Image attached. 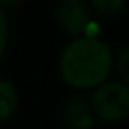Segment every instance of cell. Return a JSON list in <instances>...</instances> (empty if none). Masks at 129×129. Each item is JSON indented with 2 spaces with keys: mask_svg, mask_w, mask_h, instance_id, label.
I'll return each mask as SVG.
<instances>
[{
  "mask_svg": "<svg viewBox=\"0 0 129 129\" xmlns=\"http://www.w3.org/2000/svg\"><path fill=\"white\" fill-rule=\"evenodd\" d=\"M61 116L69 129H91L93 121H95L91 105L82 97H70L63 105Z\"/></svg>",
  "mask_w": 129,
  "mask_h": 129,
  "instance_id": "277c9868",
  "label": "cell"
},
{
  "mask_svg": "<svg viewBox=\"0 0 129 129\" xmlns=\"http://www.w3.org/2000/svg\"><path fill=\"white\" fill-rule=\"evenodd\" d=\"M6 42H8V21H6L4 12L0 10V59L6 49Z\"/></svg>",
  "mask_w": 129,
  "mask_h": 129,
  "instance_id": "ba28073f",
  "label": "cell"
},
{
  "mask_svg": "<svg viewBox=\"0 0 129 129\" xmlns=\"http://www.w3.org/2000/svg\"><path fill=\"white\" fill-rule=\"evenodd\" d=\"M110 48L95 36H78L61 55V76L78 89H91L105 84L112 70Z\"/></svg>",
  "mask_w": 129,
  "mask_h": 129,
  "instance_id": "6da1fadb",
  "label": "cell"
},
{
  "mask_svg": "<svg viewBox=\"0 0 129 129\" xmlns=\"http://www.w3.org/2000/svg\"><path fill=\"white\" fill-rule=\"evenodd\" d=\"M127 0H91V6L99 15L103 17H114L123 10Z\"/></svg>",
  "mask_w": 129,
  "mask_h": 129,
  "instance_id": "8992f818",
  "label": "cell"
},
{
  "mask_svg": "<svg viewBox=\"0 0 129 129\" xmlns=\"http://www.w3.org/2000/svg\"><path fill=\"white\" fill-rule=\"evenodd\" d=\"M91 110L105 121H121L129 116V85L121 82H105L95 87Z\"/></svg>",
  "mask_w": 129,
  "mask_h": 129,
  "instance_id": "7a4b0ae2",
  "label": "cell"
},
{
  "mask_svg": "<svg viewBox=\"0 0 129 129\" xmlns=\"http://www.w3.org/2000/svg\"><path fill=\"white\" fill-rule=\"evenodd\" d=\"M23 0H0V10L2 8H10V6H17L21 4Z\"/></svg>",
  "mask_w": 129,
  "mask_h": 129,
  "instance_id": "9c48e42d",
  "label": "cell"
},
{
  "mask_svg": "<svg viewBox=\"0 0 129 129\" xmlns=\"http://www.w3.org/2000/svg\"><path fill=\"white\" fill-rule=\"evenodd\" d=\"M17 108V93L10 82L0 80V123L12 118Z\"/></svg>",
  "mask_w": 129,
  "mask_h": 129,
  "instance_id": "5b68a950",
  "label": "cell"
},
{
  "mask_svg": "<svg viewBox=\"0 0 129 129\" xmlns=\"http://www.w3.org/2000/svg\"><path fill=\"white\" fill-rule=\"evenodd\" d=\"M116 70L121 78V84L129 85V48L121 49L116 59Z\"/></svg>",
  "mask_w": 129,
  "mask_h": 129,
  "instance_id": "52a82bcc",
  "label": "cell"
},
{
  "mask_svg": "<svg viewBox=\"0 0 129 129\" xmlns=\"http://www.w3.org/2000/svg\"><path fill=\"white\" fill-rule=\"evenodd\" d=\"M61 27L74 36H84L91 27V6L85 0H61L57 6Z\"/></svg>",
  "mask_w": 129,
  "mask_h": 129,
  "instance_id": "3957f363",
  "label": "cell"
},
{
  "mask_svg": "<svg viewBox=\"0 0 129 129\" xmlns=\"http://www.w3.org/2000/svg\"><path fill=\"white\" fill-rule=\"evenodd\" d=\"M63 129H69V127H63Z\"/></svg>",
  "mask_w": 129,
  "mask_h": 129,
  "instance_id": "30bf717a",
  "label": "cell"
}]
</instances>
